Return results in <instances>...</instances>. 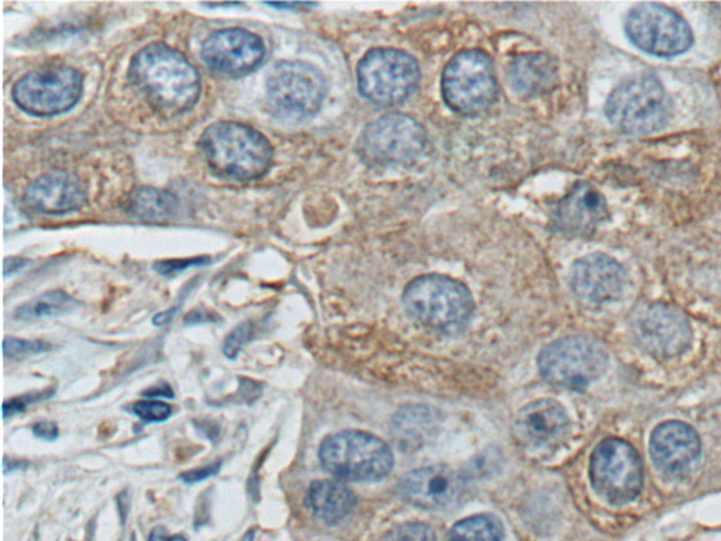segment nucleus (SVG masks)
Returning <instances> with one entry per match:
<instances>
[{"instance_id": "1", "label": "nucleus", "mask_w": 721, "mask_h": 541, "mask_svg": "<svg viewBox=\"0 0 721 541\" xmlns=\"http://www.w3.org/2000/svg\"><path fill=\"white\" fill-rule=\"evenodd\" d=\"M129 77L144 99L165 116L186 112L200 96L198 71L165 44H150L134 55Z\"/></svg>"}, {"instance_id": "2", "label": "nucleus", "mask_w": 721, "mask_h": 541, "mask_svg": "<svg viewBox=\"0 0 721 541\" xmlns=\"http://www.w3.org/2000/svg\"><path fill=\"white\" fill-rule=\"evenodd\" d=\"M206 163L216 175L231 181H254L271 168L272 150L267 137L246 124H210L199 140Z\"/></svg>"}, {"instance_id": "3", "label": "nucleus", "mask_w": 721, "mask_h": 541, "mask_svg": "<svg viewBox=\"0 0 721 541\" xmlns=\"http://www.w3.org/2000/svg\"><path fill=\"white\" fill-rule=\"evenodd\" d=\"M403 303L420 325L454 333L467 325L474 299L464 284L444 275H423L406 286Z\"/></svg>"}, {"instance_id": "4", "label": "nucleus", "mask_w": 721, "mask_h": 541, "mask_svg": "<svg viewBox=\"0 0 721 541\" xmlns=\"http://www.w3.org/2000/svg\"><path fill=\"white\" fill-rule=\"evenodd\" d=\"M320 463L334 477L348 481H379L393 468L388 444L364 432H340L323 440Z\"/></svg>"}, {"instance_id": "5", "label": "nucleus", "mask_w": 721, "mask_h": 541, "mask_svg": "<svg viewBox=\"0 0 721 541\" xmlns=\"http://www.w3.org/2000/svg\"><path fill=\"white\" fill-rule=\"evenodd\" d=\"M605 110L607 119L623 132L648 134L667 123L671 102L658 79L637 77L614 89Z\"/></svg>"}, {"instance_id": "6", "label": "nucleus", "mask_w": 721, "mask_h": 541, "mask_svg": "<svg viewBox=\"0 0 721 541\" xmlns=\"http://www.w3.org/2000/svg\"><path fill=\"white\" fill-rule=\"evenodd\" d=\"M267 101L279 116L305 119L322 108L327 84L322 72L300 61L278 62L267 78Z\"/></svg>"}, {"instance_id": "7", "label": "nucleus", "mask_w": 721, "mask_h": 541, "mask_svg": "<svg viewBox=\"0 0 721 541\" xmlns=\"http://www.w3.org/2000/svg\"><path fill=\"white\" fill-rule=\"evenodd\" d=\"M360 91L379 105L405 101L420 81L415 58L393 48H376L364 55L357 68Z\"/></svg>"}, {"instance_id": "8", "label": "nucleus", "mask_w": 721, "mask_h": 541, "mask_svg": "<svg viewBox=\"0 0 721 541\" xmlns=\"http://www.w3.org/2000/svg\"><path fill=\"white\" fill-rule=\"evenodd\" d=\"M498 85L488 55L478 50L461 51L443 72V96L461 115H478L496 98Z\"/></svg>"}, {"instance_id": "9", "label": "nucleus", "mask_w": 721, "mask_h": 541, "mask_svg": "<svg viewBox=\"0 0 721 541\" xmlns=\"http://www.w3.org/2000/svg\"><path fill=\"white\" fill-rule=\"evenodd\" d=\"M589 472L593 489L613 505L633 501L643 488V463L636 449L624 440L606 439L598 444Z\"/></svg>"}, {"instance_id": "10", "label": "nucleus", "mask_w": 721, "mask_h": 541, "mask_svg": "<svg viewBox=\"0 0 721 541\" xmlns=\"http://www.w3.org/2000/svg\"><path fill=\"white\" fill-rule=\"evenodd\" d=\"M606 365L605 348L585 337L554 341L538 357V368L547 381L571 389L591 385L605 372Z\"/></svg>"}, {"instance_id": "11", "label": "nucleus", "mask_w": 721, "mask_h": 541, "mask_svg": "<svg viewBox=\"0 0 721 541\" xmlns=\"http://www.w3.org/2000/svg\"><path fill=\"white\" fill-rule=\"evenodd\" d=\"M81 93V72L67 65H50L24 75L13 88V99L30 115L54 116L74 108Z\"/></svg>"}, {"instance_id": "12", "label": "nucleus", "mask_w": 721, "mask_h": 541, "mask_svg": "<svg viewBox=\"0 0 721 541\" xmlns=\"http://www.w3.org/2000/svg\"><path fill=\"white\" fill-rule=\"evenodd\" d=\"M629 39L645 53L672 57L691 47V27L674 10L660 3H640L626 17Z\"/></svg>"}, {"instance_id": "13", "label": "nucleus", "mask_w": 721, "mask_h": 541, "mask_svg": "<svg viewBox=\"0 0 721 541\" xmlns=\"http://www.w3.org/2000/svg\"><path fill=\"white\" fill-rule=\"evenodd\" d=\"M426 130L413 117L391 113L365 127L360 140L362 157L375 164H406L423 153Z\"/></svg>"}, {"instance_id": "14", "label": "nucleus", "mask_w": 721, "mask_h": 541, "mask_svg": "<svg viewBox=\"0 0 721 541\" xmlns=\"http://www.w3.org/2000/svg\"><path fill=\"white\" fill-rule=\"evenodd\" d=\"M631 332L638 346L657 358H672L688 350L692 332L681 310L669 305L644 306L634 313Z\"/></svg>"}, {"instance_id": "15", "label": "nucleus", "mask_w": 721, "mask_h": 541, "mask_svg": "<svg viewBox=\"0 0 721 541\" xmlns=\"http://www.w3.org/2000/svg\"><path fill=\"white\" fill-rule=\"evenodd\" d=\"M265 57L260 37L244 29H224L210 34L202 58L210 70L226 77H241L255 70Z\"/></svg>"}, {"instance_id": "16", "label": "nucleus", "mask_w": 721, "mask_h": 541, "mask_svg": "<svg viewBox=\"0 0 721 541\" xmlns=\"http://www.w3.org/2000/svg\"><path fill=\"white\" fill-rule=\"evenodd\" d=\"M569 284L576 298L586 305H606L622 295L626 272L612 257L589 254L572 265Z\"/></svg>"}, {"instance_id": "17", "label": "nucleus", "mask_w": 721, "mask_h": 541, "mask_svg": "<svg viewBox=\"0 0 721 541\" xmlns=\"http://www.w3.org/2000/svg\"><path fill=\"white\" fill-rule=\"evenodd\" d=\"M516 433L527 449L543 453L557 449L569 433L567 412L553 399L531 402L517 415Z\"/></svg>"}, {"instance_id": "18", "label": "nucleus", "mask_w": 721, "mask_h": 541, "mask_svg": "<svg viewBox=\"0 0 721 541\" xmlns=\"http://www.w3.org/2000/svg\"><path fill=\"white\" fill-rule=\"evenodd\" d=\"M464 491L457 471L445 465L419 468L399 481V494L405 501L424 509H443L453 505Z\"/></svg>"}, {"instance_id": "19", "label": "nucleus", "mask_w": 721, "mask_h": 541, "mask_svg": "<svg viewBox=\"0 0 721 541\" xmlns=\"http://www.w3.org/2000/svg\"><path fill=\"white\" fill-rule=\"evenodd\" d=\"M85 186L70 171L53 170L27 186L24 201L43 215H64L84 205Z\"/></svg>"}, {"instance_id": "20", "label": "nucleus", "mask_w": 721, "mask_h": 541, "mask_svg": "<svg viewBox=\"0 0 721 541\" xmlns=\"http://www.w3.org/2000/svg\"><path fill=\"white\" fill-rule=\"evenodd\" d=\"M607 216L605 198L592 185L578 182L553 210V225L569 236L591 233Z\"/></svg>"}, {"instance_id": "21", "label": "nucleus", "mask_w": 721, "mask_h": 541, "mask_svg": "<svg viewBox=\"0 0 721 541\" xmlns=\"http://www.w3.org/2000/svg\"><path fill=\"white\" fill-rule=\"evenodd\" d=\"M650 450L652 460L660 470L678 474L698 460L700 440L691 426L682 422H667L652 433Z\"/></svg>"}, {"instance_id": "22", "label": "nucleus", "mask_w": 721, "mask_h": 541, "mask_svg": "<svg viewBox=\"0 0 721 541\" xmlns=\"http://www.w3.org/2000/svg\"><path fill=\"white\" fill-rule=\"evenodd\" d=\"M509 78L520 95H538L550 91L557 82V65L545 54L520 55L510 64Z\"/></svg>"}, {"instance_id": "23", "label": "nucleus", "mask_w": 721, "mask_h": 541, "mask_svg": "<svg viewBox=\"0 0 721 541\" xmlns=\"http://www.w3.org/2000/svg\"><path fill=\"white\" fill-rule=\"evenodd\" d=\"M310 508L317 519L324 523L340 522L353 511L355 495L350 488L338 481L320 480L313 482L309 488Z\"/></svg>"}, {"instance_id": "24", "label": "nucleus", "mask_w": 721, "mask_h": 541, "mask_svg": "<svg viewBox=\"0 0 721 541\" xmlns=\"http://www.w3.org/2000/svg\"><path fill=\"white\" fill-rule=\"evenodd\" d=\"M129 215L146 222H164L175 216L178 210L177 196L168 191L143 186L131 192L124 203Z\"/></svg>"}, {"instance_id": "25", "label": "nucleus", "mask_w": 721, "mask_h": 541, "mask_svg": "<svg viewBox=\"0 0 721 541\" xmlns=\"http://www.w3.org/2000/svg\"><path fill=\"white\" fill-rule=\"evenodd\" d=\"M437 418L426 406H407L393 419V434L396 443L405 449H415L433 433Z\"/></svg>"}, {"instance_id": "26", "label": "nucleus", "mask_w": 721, "mask_h": 541, "mask_svg": "<svg viewBox=\"0 0 721 541\" xmlns=\"http://www.w3.org/2000/svg\"><path fill=\"white\" fill-rule=\"evenodd\" d=\"M78 302L64 291H50L19 306L15 312V319L19 322H36L44 317L64 315L77 308Z\"/></svg>"}, {"instance_id": "27", "label": "nucleus", "mask_w": 721, "mask_h": 541, "mask_svg": "<svg viewBox=\"0 0 721 541\" xmlns=\"http://www.w3.org/2000/svg\"><path fill=\"white\" fill-rule=\"evenodd\" d=\"M502 537L499 520L488 515L461 520L448 533V541H502Z\"/></svg>"}, {"instance_id": "28", "label": "nucleus", "mask_w": 721, "mask_h": 541, "mask_svg": "<svg viewBox=\"0 0 721 541\" xmlns=\"http://www.w3.org/2000/svg\"><path fill=\"white\" fill-rule=\"evenodd\" d=\"M51 350L50 344L41 340H24L17 337H6L3 340V356L5 358H26L47 353Z\"/></svg>"}, {"instance_id": "29", "label": "nucleus", "mask_w": 721, "mask_h": 541, "mask_svg": "<svg viewBox=\"0 0 721 541\" xmlns=\"http://www.w3.org/2000/svg\"><path fill=\"white\" fill-rule=\"evenodd\" d=\"M381 541H436L433 529L423 523H406L386 533Z\"/></svg>"}, {"instance_id": "30", "label": "nucleus", "mask_w": 721, "mask_h": 541, "mask_svg": "<svg viewBox=\"0 0 721 541\" xmlns=\"http://www.w3.org/2000/svg\"><path fill=\"white\" fill-rule=\"evenodd\" d=\"M131 412L146 423L165 422L171 418L172 408L161 401H139L131 406Z\"/></svg>"}, {"instance_id": "31", "label": "nucleus", "mask_w": 721, "mask_h": 541, "mask_svg": "<svg viewBox=\"0 0 721 541\" xmlns=\"http://www.w3.org/2000/svg\"><path fill=\"white\" fill-rule=\"evenodd\" d=\"M253 330L254 326L251 322H244L241 323L240 326L236 327V329H234L233 332L226 337V340H224V356L229 358L231 361L236 360L238 354H240L241 348L246 346L248 341H250L251 336H253Z\"/></svg>"}, {"instance_id": "32", "label": "nucleus", "mask_w": 721, "mask_h": 541, "mask_svg": "<svg viewBox=\"0 0 721 541\" xmlns=\"http://www.w3.org/2000/svg\"><path fill=\"white\" fill-rule=\"evenodd\" d=\"M53 394L54 391H43L36 392V394L22 395L17 396V398L9 399V401L3 403L2 406L3 419H9L12 418V416L17 415V413H22L23 410H26L27 406L31 405V403L44 401V399L51 398Z\"/></svg>"}, {"instance_id": "33", "label": "nucleus", "mask_w": 721, "mask_h": 541, "mask_svg": "<svg viewBox=\"0 0 721 541\" xmlns=\"http://www.w3.org/2000/svg\"><path fill=\"white\" fill-rule=\"evenodd\" d=\"M210 260L208 257L198 258H182V260H165L160 263L154 264V270L161 275H174L178 272L188 270L191 267H198V265L209 264Z\"/></svg>"}, {"instance_id": "34", "label": "nucleus", "mask_w": 721, "mask_h": 541, "mask_svg": "<svg viewBox=\"0 0 721 541\" xmlns=\"http://www.w3.org/2000/svg\"><path fill=\"white\" fill-rule=\"evenodd\" d=\"M222 461H215L205 465V467L195 468V470L182 472L179 475V481L185 482V484H198V482L209 480V478L216 477L222 470Z\"/></svg>"}, {"instance_id": "35", "label": "nucleus", "mask_w": 721, "mask_h": 541, "mask_svg": "<svg viewBox=\"0 0 721 541\" xmlns=\"http://www.w3.org/2000/svg\"><path fill=\"white\" fill-rule=\"evenodd\" d=\"M33 434L40 440L54 441L60 436V430H58L57 423L50 422V420H41L33 426Z\"/></svg>"}, {"instance_id": "36", "label": "nucleus", "mask_w": 721, "mask_h": 541, "mask_svg": "<svg viewBox=\"0 0 721 541\" xmlns=\"http://www.w3.org/2000/svg\"><path fill=\"white\" fill-rule=\"evenodd\" d=\"M143 396H147V398L154 399V398H174V391H172L171 387H169L168 384H165V382H162V384L154 385V387L146 389V391L143 392Z\"/></svg>"}, {"instance_id": "37", "label": "nucleus", "mask_w": 721, "mask_h": 541, "mask_svg": "<svg viewBox=\"0 0 721 541\" xmlns=\"http://www.w3.org/2000/svg\"><path fill=\"white\" fill-rule=\"evenodd\" d=\"M177 312L178 308L175 306V308L165 310V312L157 313L153 319L154 326L161 327L168 325V323L174 319L175 315H177Z\"/></svg>"}, {"instance_id": "38", "label": "nucleus", "mask_w": 721, "mask_h": 541, "mask_svg": "<svg viewBox=\"0 0 721 541\" xmlns=\"http://www.w3.org/2000/svg\"><path fill=\"white\" fill-rule=\"evenodd\" d=\"M27 264L23 258H6L5 260V275L8 277L10 274H15L20 268H23Z\"/></svg>"}, {"instance_id": "39", "label": "nucleus", "mask_w": 721, "mask_h": 541, "mask_svg": "<svg viewBox=\"0 0 721 541\" xmlns=\"http://www.w3.org/2000/svg\"><path fill=\"white\" fill-rule=\"evenodd\" d=\"M168 537L167 529H165V527L158 526L151 530L150 536H148V541H167Z\"/></svg>"}, {"instance_id": "40", "label": "nucleus", "mask_w": 721, "mask_h": 541, "mask_svg": "<svg viewBox=\"0 0 721 541\" xmlns=\"http://www.w3.org/2000/svg\"><path fill=\"white\" fill-rule=\"evenodd\" d=\"M26 465V461H10L9 463V461L5 458V463H3V472H5V474H9V472L19 470V468H24Z\"/></svg>"}, {"instance_id": "41", "label": "nucleus", "mask_w": 721, "mask_h": 541, "mask_svg": "<svg viewBox=\"0 0 721 541\" xmlns=\"http://www.w3.org/2000/svg\"><path fill=\"white\" fill-rule=\"evenodd\" d=\"M269 8H275V9H295V8H306V6H312V5H305V3H267Z\"/></svg>"}, {"instance_id": "42", "label": "nucleus", "mask_w": 721, "mask_h": 541, "mask_svg": "<svg viewBox=\"0 0 721 541\" xmlns=\"http://www.w3.org/2000/svg\"><path fill=\"white\" fill-rule=\"evenodd\" d=\"M167 541H188L182 534H175V536H169Z\"/></svg>"}, {"instance_id": "43", "label": "nucleus", "mask_w": 721, "mask_h": 541, "mask_svg": "<svg viewBox=\"0 0 721 541\" xmlns=\"http://www.w3.org/2000/svg\"><path fill=\"white\" fill-rule=\"evenodd\" d=\"M255 532L254 530H250V532H247L244 534L243 539L241 541H254Z\"/></svg>"}]
</instances>
